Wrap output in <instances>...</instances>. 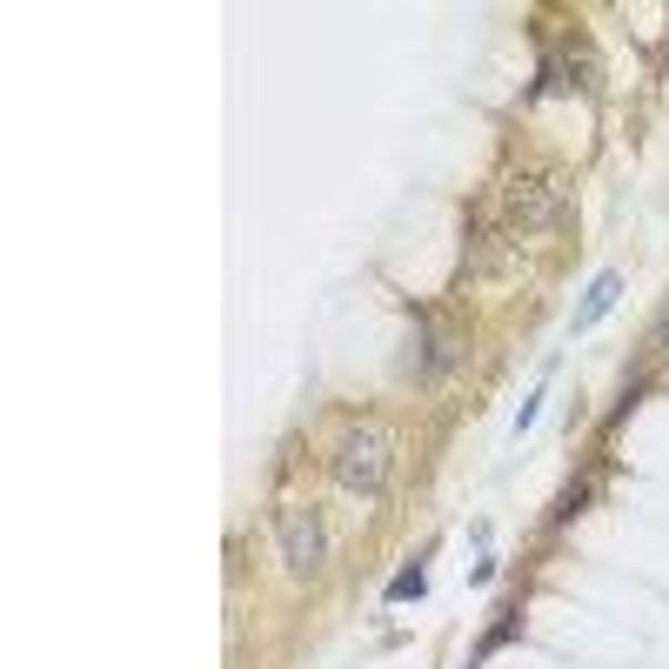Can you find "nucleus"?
I'll return each instance as SVG.
<instances>
[{
	"label": "nucleus",
	"mask_w": 669,
	"mask_h": 669,
	"mask_svg": "<svg viewBox=\"0 0 669 669\" xmlns=\"http://www.w3.org/2000/svg\"><path fill=\"white\" fill-rule=\"evenodd\" d=\"M275 549L288 563V576H315L328 563V529L315 510H301V502H288V510H275Z\"/></svg>",
	"instance_id": "f257e3e1"
},
{
	"label": "nucleus",
	"mask_w": 669,
	"mask_h": 669,
	"mask_svg": "<svg viewBox=\"0 0 669 669\" xmlns=\"http://www.w3.org/2000/svg\"><path fill=\"white\" fill-rule=\"evenodd\" d=\"M334 482H342L349 495H382V482H389V435L382 429H356L342 442V455H334Z\"/></svg>",
	"instance_id": "f03ea898"
},
{
	"label": "nucleus",
	"mask_w": 669,
	"mask_h": 669,
	"mask_svg": "<svg viewBox=\"0 0 669 669\" xmlns=\"http://www.w3.org/2000/svg\"><path fill=\"white\" fill-rule=\"evenodd\" d=\"M549 215H556V188H549L543 175H523V182H510V222H516L523 235H536Z\"/></svg>",
	"instance_id": "7ed1b4c3"
},
{
	"label": "nucleus",
	"mask_w": 669,
	"mask_h": 669,
	"mask_svg": "<svg viewBox=\"0 0 669 669\" xmlns=\"http://www.w3.org/2000/svg\"><path fill=\"white\" fill-rule=\"evenodd\" d=\"M616 295H622V275H616V268H609V275H596V281H589V295H583V308H576V321H569V334H589V328L616 308Z\"/></svg>",
	"instance_id": "20e7f679"
},
{
	"label": "nucleus",
	"mask_w": 669,
	"mask_h": 669,
	"mask_svg": "<svg viewBox=\"0 0 669 669\" xmlns=\"http://www.w3.org/2000/svg\"><path fill=\"white\" fill-rule=\"evenodd\" d=\"M422 589H429V569H422V563H409V569L389 583V603H409V596H422Z\"/></svg>",
	"instance_id": "39448f33"
},
{
	"label": "nucleus",
	"mask_w": 669,
	"mask_h": 669,
	"mask_svg": "<svg viewBox=\"0 0 669 669\" xmlns=\"http://www.w3.org/2000/svg\"><path fill=\"white\" fill-rule=\"evenodd\" d=\"M536 415H543V389H536V395H529V402H523V409H516V442H523V435H529V429H536Z\"/></svg>",
	"instance_id": "423d86ee"
}]
</instances>
